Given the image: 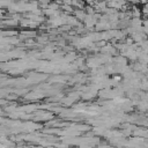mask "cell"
Returning a JSON list of instances; mask_svg holds the SVG:
<instances>
[{
	"label": "cell",
	"mask_w": 148,
	"mask_h": 148,
	"mask_svg": "<svg viewBox=\"0 0 148 148\" xmlns=\"http://www.w3.org/2000/svg\"><path fill=\"white\" fill-rule=\"evenodd\" d=\"M142 13H143L145 15H148V2L143 6V8H142Z\"/></svg>",
	"instance_id": "6da1fadb"
}]
</instances>
